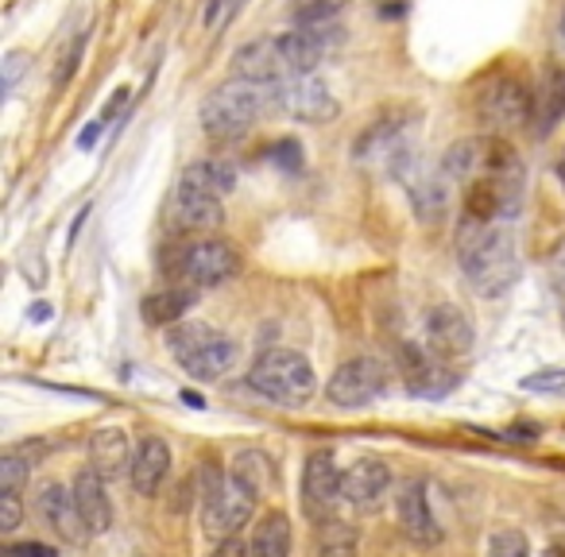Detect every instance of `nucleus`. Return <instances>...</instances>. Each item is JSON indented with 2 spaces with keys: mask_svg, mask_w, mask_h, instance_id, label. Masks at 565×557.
Listing matches in <instances>:
<instances>
[{
  "mask_svg": "<svg viewBox=\"0 0 565 557\" xmlns=\"http://www.w3.org/2000/svg\"><path fill=\"white\" fill-rule=\"evenodd\" d=\"M182 403H190L194 410H202L205 403H202V395H194V392H182Z\"/></svg>",
  "mask_w": 565,
  "mask_h": 557,
  "instance_id": "40",
  "label": "nucleus"
},
{
  "mask_svg": "<svg viewBox=\"0 0 565 557\" xmlns=\"http://www.w3.org/2000/svg\"><path fill=\"white\" fill-rule=\"evenodd\" d=\"M74 500H78V511L86 518L89 534H105L113 526V503L109 492H105V476H97L94 469H82L74 476Z\"/></svg>",
  "mask_w": 565,
  "mask_h": 557,
  "instance_id": "20",
  "label": "nucleus"
},
{
  "mask_svg": "<svg viewBox=\"0 0 565 557\" xmlns=\"http://www.w3.org/2000/svg\"><path fill=\"white\" fill-rule=\"evenodd\" d=\"M24 63H28L24 51H12V55L4 58V89L17 86V78H20V71H24Z\"/></svg>",
  "mask_w": 565,
  "mask_h": 557,
  "instance_id": "35",
  "label": "nucleus"
},
{
  "mask_svg": "<svg viewBox=\"0 0 565 557\" xmlns=\"http://www.w3.org/2000/svg\"><path fill=\"white\" fill-rule=\"evenodd\" d=\"M534 94H526L523 82L515 78H495L484 86V94L477 97V117L492 132H511V128L531 120Z\"/></svg>",
  "mask_w": 565,
  "mask_h": 557,
  "instance_id": "11",
  "label": "nucleus"
},
{
  "mask_svg": "<svg viewBox=\"0 0 565 557\" xmlns=\"http://www.w3.org/2000/svg\"><path fill=\"white\" fill-rule=\"evenodd\" d=\"M341 500H345V472L338 469L330 449H315L302 469V511L315 523H330L338 518Z\"/></svg>",
  "mask_w": 565,
  "mask_h": 557,
  "instance_id": "9",
  "label": "nucleus"
},
{
  "mask_svg": "<svg viewBox=\"0 0 565 557\" xmlns=\"http://www.w3.org/2000/svg\"><path fill=\"white\" fill-rule=\"evenodd\" d=\"M167 472H171V449H167V441L163 438H143L140 446H136L132 469H128L132 488L140 495H156L159 488H163Z\"/></svg>",
  "mask_w": 565,
  "mask_h": 557,
  "instance_id": "19",
  "label": "nucleus"
},
{
  "mask_svg": "<svg viewBox=\"0 0 565 557\" xmlns=\"http://www.w3.org/2000/svg\"><path fill=\"white\" fill-rule=\"evenodd\" d=\"M210 557H252V549L244 546V542L233 534V538H221V542H217V549H213Z\"/></svg>",
  "mask_w": 565,
  "mask_h": 557,
  "instance_id": "36",
  "label": "nucleus"
},
{
  "mask_svg": "<svg viewBox=\"0 0 565 557\" xmlns=\"http://www.w3.org/2000/svg\"><path fill=\"white\" fill-rule=\"evenodd\" d=\"M24 518V503H20V492H0V531L12 534Z\"/></svg>",
  "mask_w": 565,
  "mask_h": 557,
  "instance_id": "32",
  "label": "nucleus"
},
{
  "mask_svg": "<svg viewBox=\"0 0 565 557\" xmlns=\"http://www.w3.org/2000/svg\"><path fill=\"white\" fill-rule=\"evenodd\" d=\"M441 171L454 182H465V221L508 225L523 210L526 171L503 136L457 140L441 156Z\"/></svg>",
  "mask_w": 565,
  "mask_h": 557,
  "instance_id": "1",
  "label": "nucleus"
},
{
  "mask_svg": "<svg viewBox=\"0 0 565 557\" xmlns=\"http://www.w3.org/2000/svg\"><path fill=\"white\" fill-rule=\"evenodd\" d=\"M384 392H387V368L380 361H372V356H353V361H345L330 376V384H326V399L345 410L369 407V403L380 399Z\"/></svg>",
  "mask_w": 565,
  "mask_h": 557,
  "instance_id": "10",
  "label": "nucleus"
},
{
  "mask_svg": "<svg viewBox=\"0 0 565 557\" xmlns=\"http://www.w3.org/2000/svg\"><path fill=\"white\" fill-rule=\"evenodd\" d=\"M392 488V469L376 457H361L345 469V503H353L356 511L376 507Z\"/></svg>",
  "mask_w": 565,
  "mask_h": 557,
  "instance_id": "18",
  "label": "nucleus"
},
{
  "mask_svg": "<svg viewBox=\"0 0 565 557\" xmlns=\"http://www.w3.org/2000/svg\"><path fill=\"white\" fill-rule=\"evenodd\" d=\"M279 109L291 113L295 120H307V125H330L341 113V105L318 74H299V78L279 82Z\"/></svg>",
  "mask_w": 565,
  "mask_h": 557,
  "instance_id": "12",
  "label": "nucleus"
},
{
  "mask_svg": "<svg viewBox=\"0 0 565 557\" xmlns=\"http://www.w3.org/2000/svg\"><path fill=\"white\" fill-rule=\"evenodd\" d=\"M82 51H86V32H78L74 35V43H71V51H66V58H58V71H55V89H63L66 82L74 78V71H78V63H82Z\"/></svg>",
  "mask_w": 565,
  "mask_h": 557,
  "instance_id": "30",
  "label": "nucleus"
},
{
  "mask_svg": "<svg viewBox=\"0 0 565 557\" xmlns=\"http://www.w3.org/2000/svg\"><path fill=\"white\" fill-rule=\"evenodd\" d=\"M279 109V82H252V78H228L202 101V128L210 140H236L252 125Z\"/></svg>",
  "mask_w": 565,
  "mask_h": 557,
  "instance_id": "3",
  "label": "nucleus"
},
{
  "mask_svg": "<svg viewBox=\"0 0 565 557\" xmlns=\"http://www.w3.org/2000/svg\"><path fill=\"white\" fill-rule=\"evenodd\" d=\"M194 302H198L194 287H171V291H156L151 299H143V318H148L151 325H179Z\"/></svg>",
  "mask_w": 565,
  "mask_h": 557,
  "instance_id": "24",
  "label": "nucleus"
},
{
  "mask_svg": "<svg viewBox=\"0 0 565 557\" xmlns=\"http://www.w3.org/2000/svg\"><path fill=\"white\" fill-rule=\"evenodd\" d=\"M4 557H58L51 546H43V542H12V546H4Z\"/></svg>",
  "mask_w": 565,
  "mask_h": 557,
  "instance_id": "34",
  "label": "nucleus"
},
{
  "mask_svg": "<svg viewBox=\"0 0 565 557\" xmlns=\"http://www.w3.org/2000/svg\"><path fill=\"white\" fill-rule=\"evenodd\" d=\"M271 163H275V167H287V171H299V167H302V148H299V140H282V143H275V148H271Z\"/></svg>",
  "mask_w": 565,
  "mask_h": 557,
  "instance_id": "33",
  "label": "nucleus"
},
{
  "mask_svg": "<svg viewBox=\"0 0 565 557\" xmlns=\"http://www.w3.org/2000/svg\"><path fill=\"white\" fill-rule=\"evenodd\" d=\"M228 476L241 480V484L259 500V495H264V488L271 484V464H267L264 453H241L233 461V469H228Z\"/></svg>",
  "mask_w": 565,
  "mask_h": 557,
  "instance_id": "27",
  "label": "nucleus"
},
{
  "mask_svg": "<svg viewBox=\"0 0 565 557\" xmlns=\"http://www.w3.org/2000/svg\"><path fill=\"white\" fill-rule=\"evenodd\" d=\"M353 0H295V24L299 28H333V20L349 9Z\"/></svg>",
  "mask_w": 565,
  "mask_h": 557,
  "instance_id": "26",
  "label": "nucleus"
},
{
  "mask_svg": "<svg viewBox=\"0 0 565 557\" xmlns=\"http://www.w3.org/2000/svg\"><path fill=\"white\" fill-rule=\"evenodd\" d=\"M132 457L128 453V433L125 430H97L94 438H89V464H94L97 476L105 480H117L125 476V464L132 469Z\"/></svg>",
  "mask_w": 565,
  "mask_h": 557,
  "instance_id": "22",
  "label": "nucleus"
},
{
  "mask_svg": "<svg viewBox=\"0 0 565 557\" xmlns=\"http://www.w3.org/2000/svg\"><path fill=\"white\" fill-rule=\"evenodd\" d=\"M565 117V71H546L534 89V105H531V125H534V136H550L554 125Z\"/></svg>",
  "mask_w": 565,
  "mask_h": 557,
  "instance_id": "21",
  "label": "nucleus"
},
{
  "mask_svg": "<svg viewBox=\"0 0 565 557\" xmlns=\"http://www.w3.org/2000/svg\"><path fill=\"white\" fill-rule=\"evenodd\" d=\"M500 438H511V441H534V438H539V426H511V430H503Z\"/></svg>",
  "mask_w": 565,
  "mask_h": 557,
  "instance_id": "38",
  "label": "nucleus"
},
{
  "mask_svg": "<svg viewBox=\"0 0 565 557\" xmlns=\"http://www.w3.org/2000/svg\"><path fill=\"white\" fill-rule=\"evenodd\" d=\"M457 264H461L469 287L480 299H500L519 279V244L511 225H480L465 221L457 240Z\"/></svg>",
  "mask_w": 565,
  "mask_h": 557,
  "instance_id": "2",
  "label": "nucleus"
},
{
  "mask_svg": "<svg viewBox=\"0 0 565 557\" xmlns=\"http://www.w3.org/2000/svg\"><path fill=\"white\" fill-rule=\"evenodd\" d=\"M236 186V171L225 159H210V163H194L182 171L179 186H174V217L190 233H210L225 221V205L221 194Z\"/></svg>",
  "mask_w": 565,
  "mask_h": 557,
  "instance_id": "4",
  "label": "nucleus"
},
{
  "mask_svg": "<svg viewBox=\"0 0 565 557\" xmlns=\"http://www.w3.org/2000/svg\"><path fill=\"white\" fill-rule=\"evenodd\" d=\"M423 333H426V349L438 361H461L477 345V325L457 307H434L423 322Z\"/></svg>",
  "mask_w": 565,
  "mask_h": 557,
  "instance_id": "13",
  "label": "nucleus"
},
{
  "mask_svg": "<svg viewBox=\"0 0 565 557\" xmlns=\"http://www.w3.org/2000/svg\"><path fill=\"white\" fill-rule=\"evenodd\" d=\"M40 518L66 542V546H82L89 538V526L78 511V500H74V488H63V484H43L40 500Z\"/></svg>",
  "mask_w": 565,
  "mask_h": 557,
  "instance_id": "17",
  "label": "nucleus"
},
{
  "mask_svg": "<svg viewBox=\"0 0 565 557\" xmlns=\"http://www.w3.org/2000/svg\"><path fill=\"white\" fill-rule=\"evenodd\" d=\"M523 392H565V368H546L534 372V376H523Z\"/></svg>",
  "mask_w": 565,
  "mask_h": 557,
  "instance_id": "31",
  "label": "nucleus"
},
{
  "mask_svg": "<svg viewBox=\"0 0 565 557\" xmlns=\"http://www.w3.org/2000/svg\"><path fill=\"white\" fill-rule=\"evenodd\" d=\"M167 349H171L174 364L194 379H221L236 364L233 341L202 322H179L167 333Z\"/></svg>",
  "mask_w": 565,
  "mask_h": 557,
  "instance_id": "6",
  "label": "nucleus"
},
{
  "mask_svg": "<svg viewBox=\"0 0 565 557\" xmlns=\"http://www.w3.org/2000/svg\"><path fill=\"white\" fill-rule=\"evenodd\" d=\"M557 35H562V43H565V0H562V17H557Z\"/></svg>",
  "mask_w": 565,
  "mask_h": 557,
  "instance_id": "42",
  "label": "nucleus"
},
{
  "mask_svg": "<svg viewBox=\"0 0 565 557\" xmlns=\"http://www.w3.org/2000/svg\"><path fill=\"white\" fill-rule=\"evenodd\" d=\"M395 515H399V526L415 546L430 549L441 542V526L430 511V500H426V480H407L395 495Z\"/></svg>",
  "mask_w": 565,
  "mask_h": 557,
  "instance_id": "16",
  "label": "nucleus"
},
{
  "mask_svg": "<svg viewBox=\"0 0 565 557\" xmlns=\"http://www.w3.org/2000/svg\"><path fill=\"white\" fill-rule=\"evenodd\" d=\"M205 488H202V523L210 534H221V538H233L244 523L256 511V495L233 476H221L213 464H205Z\"/></svg>",
  "mask_w": 565,
  "mask_h": 557,
  "instance_id": "7",
  "label": "nucleus"
},
{
  "mask_svg": "<svg viewBox=\"0 0 565 557\" xmlns=\"http://www.w3.org/2000/svg\"><path fill=\"white\" fill-rule=\"evenodd\" d=\"M488 557H531V542L523 531H495L488 538Z\"/></svg>",
  "mask_w": 565,
  "mask_h": 557,
  "instance_id": "29",
  "label": "nucleus"
},
{
  "mask_svg": "<svg viewBox=\"0 0 565 557\" xmlns=\"http://www.w3.org/2000/svg\"><path fill=\"white\" fill-rule=\"evenodd\" d=\"M295 546V534H291V518L282 515V511H271L256 523L252 531V557H291Z\"/></svg>",
  "mask_w": 565,
  "mask_h": 557,
  "instance_id": "23",
  "label": "nucleus"
},
{
  "mask_svg": "<svg viewBox=\"0 0 565 557\" xmlns=\"http://www.w3.org/2000/svg\"><path fill=\"white\" fill-rule=\"evenodd\" d=\"M248 387L279 407H307L318 392L315 364L295 349H267L248 372Z\"/></svg>",
  "mask_w": 565,
  "mask_h": 557,
  "instance_id": "5",
  "label": "nucleus"
},
{
  "mask_svg": "<svg viewBox=\"0 0 565 557\" xmlns=\"http://www.w3.org/2000/svg\"><path fill=\"white\" fill-rule=\"evenodd\" d=\"M105 125H109V120H89L86 128H82V136H78V148L82 151H89V148H97V140H102V132H105Z\"/></svg>",
  "mask_w": 565,
  "mask_h": 557,
  "instance_id": "37",
  "label": "nucleus"
},
{
  "mask_svg": "<svg viewBox=\"0 0 565 557\" xmlns=\"http://www.w3.org/2000/svg\"><path fill=\"white\" fill-rule=\"evenodd\" d=\"M546 557H565V538H557V542H550V549H546Z\"/></svg>",
  "mask_w": 565,
  "mask_h": 557,
  "instance_id": "39",
  "label": "nucleus"
},
{
  "mask_svg": "<svg viewBox=\"0 0 565 557\" xmlns=\"http://www.w3.org/2000/svg\"><path fill=\"white\" fill-rule=\"evenodd\" d=\"M399 368L403 384L423 399H441L457 387V372H449L446 361H438L426 345H399Z\"/></svg>",
  "mask_w": 565,
  "mask_h": 557,
  "instance_id": "14",
  "label": "nucleus"
},
{
  "mask_svg": "<svg viewBox=\"0 0 565 557\" xmlns=\"http://www.w3.org/2000/svg\"><path fill=\"white\" fill-rule=\"evenodd\" d=\"M28 476H32V461H24L20 449H9L0 457V492H24Z\"/></svg>",
  "mask_w": 565,
  "mask_h": 557,
  "instance_id": "28",
  "label": "nucleus"
},
{
  "mask_svg": "<svg viewBox=\"0 0 565 557\" xmlns=\"http://www.w3.org/2000/svg\"><path fill=\"white\" fill-rule=\"evenodd\" d=\"M167 267H171L186 287L205 291V287L228 283V279L241 271V256H236V248L225 240H194V244H182V248L174 251V259H167Z\"/></svg>",
  "mask_w": 565,
  "mask_h": 557,
  "instance_id": "8",
  "label": "nucleus"
},
{
  "mask_svg": "<svg viewBox=\"0 0 565 557\" xmlns=\"http://www.w3.org/2000/svg\"><path fill=\"white\" fill-rule=\"evenodd\" d=\"M557 182H562V190H565V148H562V156H557Z\"/></svg>",
  "mask_w": 565,
  "mask_h": 557,
  "instance_id": "41",
  "label": "nucleus"
},
{
  "mask_svg": "<svg viewBox=\"0 0 565 557\" xmlns=\"http://www.w3.org/2000/svg\"><path fill=\"white\" fill-rule=\"evenodd\" d=\"M233 74L252 82H287L295 78L287 51H282V35H264V40L244 43L233 55Z\"/></svg>",
  "mask_w": 565,
  "mask_h": 557,
  "instance_id": "15",
  "label": "nucleus"
},
{
  "mask_svg": "<svg viewBox=\"0 0 565 557\" xmlns=\"http://www.w3.org/2000/svg\"><path fill=\"white\" fill-rule=\"evenodd\" d=\"M318 557H361V534L356 526L330 518V523H318V542H315Z\"/></svg>",
  "mask_w": 565,
  "mask_h": 557,
  "instance_id": "25",
  "label": "nucleus"
}]
</instances>
